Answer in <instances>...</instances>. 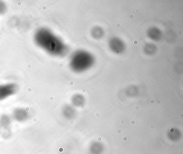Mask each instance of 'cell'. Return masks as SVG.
<instances>
[{
	"mask_svg": "<svg viewBox=\"0 0 183 154\" xmlns=\"http://www.w3.org/2000/svg\"><path fill=\"white\" fill-rule=\"evenodd\" d=\"M34 40L38 46L51 55H60L63 51L60 41L48 29L40 28L34 35Z\"/></svg>",
	"mask_w": 183,
	"mask_h": 154,
	"instance_id": "1",
	"label": "cell"
},
{
	"mask_svg": "<svg viewBox=\"0 0 183 154\" xmlns=\"http://www.w3.org/2000/svg\"><path fill=\"white\" fill-rule=\"evenodd\" d=\"M18 90L17 85L14 83L0 85V101L12 96Z\"/></svg>",
	"mask_w": 183,
	"mask_h": 154,
	"instance_id": "2",
	"label": "cell"
},
{
	"mask_svg": "<svg viewBox=\"0 0 183 154\" xmlns=\"http://www.w3.org/2000/svg\"><path fill=\"white\" fill-rule=\"evenodd\" d=\"M29 114L25 109L18 108L15 109L13 112V118L15 120L18 122H23L28 119Z\"/></svg>",
	"mask_w": 183,
	"mask_h": 154,
	"instance_id": "3",
	"label": "cell"
},
{
	"mask_svg": "<svg viewBox=\"0 0 183 154\" xmlns=\"http://www.w3.org/2000/svg\"><path fill=\"white\" fill-rule=\"evenodd\" d=\"M10 123H11V119L8 115L4 114L1 116L0 118V126L2 127L4 129H7L10 126Z\"/></svg>",
	"mask_w": 183,
	"mask_h": 154,
	"instance_id": "4",
	"label": "cell"
},
{
	"mask_svg": "<svg viewBox=\"0 0 183 154\" xmlns=\"http://www.w3.org/2000/svg\"><path fill=\"white\" fill-rule=\"evenodd\" d=\"M6 10V6L5 4L0 1V14H3L4 12H5Z\"/></svg>",
	"mask_w": 183,
	"mask_h": 154,
	"instance_id": "5",
	"label": "cell"
},
{
	"mask_svg": "<svg viewBox=\"0 0 183 154\" xmlns=\"http://www.w3.org/2000/svg\"><path fill=\"white\" fill-rule=\"evenodd\" d=\"M129 18H134V15H130Z\"/></svg>",
	"mask_w": 183,
	"mask_h": 154,
	"instance_id": "6",
	"label": "cell"
},
{
	"mask_svg": "<svg viewBox=\"0 0 183 154\" xmlns=\"http://www.w3.org/2000/svg\"><path fill=\"white\" fill-rule=\"evenodd\" d=\"M133 43L134 44H138V41L135 40V41H134Z\"/></svg>",
	"mask_w": 183,
	"mask_h": 154,
	"instance_id": "7",
	"label": "cell"
},
{
	"mask_svg": "<svg viewBox=\"0 0 183 154\" xmlns=\"http://www.w3.org/2000/svg\"><path fill=\"white\" fill-rule=\"evenodd\" d=\"M150 102H151L152 104H154L155 102L154 100H152L150 101Z\"/></svg>",
	"mask_w": 183,
	"mask_h": 154,
	"instance_id": "8",
	"label": "cell"
},
{
	"mask_svg": "<svg viewBox=\"0 0 183 154\" xmlns=\"http://www.w3.org/2000/svg\"><path fill=\"white\" fill-rule=\"evenodd\" d=\"M86 90H85V89H83V90H82V93H86Z\"/></svg>",
	"mask_w": 183,
	"mask_h": 154,
	"instance_id": "9",
	"label": "cell"
},
{
	"mask_svg": "<svg viewBox=\"0 0 183 154\" xmlns=\"http://www.w3.org/2000/svg\"><path fill=\"white\" fill-rule=\"evenodd\" d=\"M117 26L118 28H119V27H120V24H117Z\"/></svg>",
	"mask_w": 183,
	"mask_h": 154,
	"instance_id": "10",
	"label": "cell"
},
{
	"mask_svg": "<svg viewBox=\"0 0 183 154\" xmlns=\"http://www.w3.org/2000/svg\"><path fill=\"white\" fill-rule=\"evenodd\" d=\"M178 34L180 35H182V32L181 31H179V33H178Z\"/></svg>",
	"mask_w": 183,
	"mask_h": 154,
	"instance_id": "11",
	"label": "cell"
},
{
	"mask_svg": "<svg viewBox=\"0 0 183 154\" xmlns=\"http://www.w3.org/2000/svg\"><path fill=\"white\" fill-rule=\"evenodd\" d=\"M157 103L158 104H160V100H158V101H157Z\"/></svg>",
	"mask_w": 183,
	"mask_h": 154,
	"instance_id": "12",
	"label": "cell"
},
{
	"mask_svg": "<svg viewBox=\"0 0 183 154\" xmlns=\"http://www.w3.org/2000/svg\"><path fill=\"white\" fill-rule=\"evenodd\" d=\"M96 116H99V114H96Z\"/></svg>",
	"mask_w": 183,
	"mask_h": 154,
	"instance_id": "13",
	"label": "cell"
},
{
	"mask_svg": "<svg viewBox=\"0 0 183 154\" xmlns=\"http://www.w3.org/2000/svg\"><path fill=\"white\" fill-rule=\"evenodd\" d=\"M121 123H124V121H123V120H122V121H121Z\"/></svg>",
	"mask_w": 183,
	"mask_h": 154,
	"instance_id": "14",
	"label": "cell"
},
{
	"mask_svg": "<svg viewBox=\"0 0 183 154\" xmlns=\"http://www.w3.org/2000/svg\"><path fill=\"white\" fill-rule=\"evenodd\" d=\"M138 108H139V107H137V109H138Z\"/></svg>",
	"mask_w": 183,
	"mask_h": 154,
	"instance_id": "15",
	"label": "cell"
}]
</instances>
